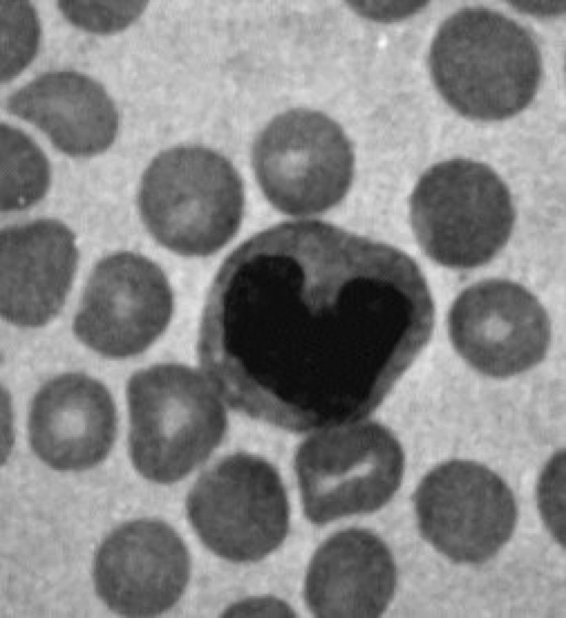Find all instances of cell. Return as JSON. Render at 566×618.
<instances>
[{
	"mask_svg": "<svg viewBox=\"0 0 566 618\" xmlns=\"http://www.w3.org/2000/svg\"><path fill=\"white\" fill-rule=\"evenodd\" d=\"M434 303L404 252L320 221L242 243L206 296L197 356L229 406L305 429L357 419L428 342Z\"/></svg>",
	"mask_w": 566,
	"mask_h": 618,
	"instance_id": "1",
	"label": "cell"
},
{
	"mask_svg": "<svg viewBox=\"0 0 566 618\" xmlns=\"http://www.w3.org/2000/svg\"><path fill=\"white\" fill-rule=\"evenodd\" d=\"M432 81L458 113L480 120L511 117L533 99L542 58L531 33L485 7H466L439 26L429 51Z\"/></svg>",
	"mask_w": 566,
	"mask_h": 618,
	"instance_id": "2",
	"label": "cell"
},
{
	"mask_svg": "<svg viewBox=\"0 0 566 618\" xmlns=\"http://www.w3.org/2000/svg\"><path fill=\"white\" fill-rule=\"evenodd\" d=\"M129 455L136 470L157 483H173L221 444L226 411L195 370L177 363L136 372L127 384Z\"/></svg>",
	"mask_w": 566,
	"mask_h": 618,
	"instance_id": "3",
	"label": "cell"
},
{
	"mask_svg": "<svg viewBox=\"0 0 566 618\" xmlns=\"http://www.w3.org/2000/svg\"><path fill=\"white\" fill-rule=\"evenodd\" d=\"M244 202L233 164L201 146L159 153L146 169L138 195L150 234L184 256H207L223 247L241 225Z\"/></svg>",
	"mask_w": 566,
	"mask_h": 618,
	"instance_id": "4",
	"label": "cell"
},
{
	"mask_svg": "<svg viewBox=\"0 0 566 618\" xmlns=\"http://www.w3.org/2000/svg\"><path fill=\"white\" fill-rule=\"evenodd\" d=\"M410 222L431 259L470 268L489 262L504 246L514 209L506 185L489 166L456 158L420 177L410 196Z\"/></svg>",
	"mask_w": 566,
	"mask_h": 618,
	"instance_id": "5",
	"label": "cell"
},
{
	"mask_svg": "<svg viewBox=\"0 0 566 618\" xmlns=\"http://www.w3.org/2000/svg\"><path fill=\"white\" fill-rule=\"evenodd\" d=\"M295 470L306 518L324 524L385 505L402 482L404 452L386 427L363 420L309 436Z\"/></svg>",
	"mask_w": 566,
	"mask_h": 618,
	"instance_id": "6",
	"label": "cell"
},
{
	"mask_svg": "<svg viewBox=\"0 0 566 618\" xmlns=\"http://www.w3.org/2000/svg\"><path fill=\"white\" fill-rule=\"evenodd\" d=\"M280 476L265 459L236 452L201 473L186 499L188 519L202 543L234 563L275 551L289 530Z\"/></svg>",
	"mask_w": 566,
	"mask_h": 618,
	"instance_id": "7",
	"label": "cell"
},
{
	"mask_svg": "<svg viewBox=\"0 0 566 618\" xmlns=\"http://www.w3.org/2000/svg\"><path fill=\"white\" fill-rule=\"evenodd\" d=\"M252 163L267 200L282 213L302 216L324 212L344 198L354 154L333 119L297 108L278 115L259 132Z\"/></svg>",
	"mask_w": 566,
	"mask_h": 618,
	"instance_id": "8",
	"label": "cell"
},
{
	"mask_svg": "<svg viewBox=\"0 0 566 618\" xmlns=\"http://www.w3.org/2000/svg\"><path fill=\"white\" fill-rule=\"evenodd\" d=\"M414 505L424 539L464 564L495 555L512 535L517 514L504 481L467 460L448 461L428 472L415 491Z\"/></svg>",
	"mask_w": 566,
	"mask_h": 618,
	"instance_id": "9",
	"label": "cell"
},
{
	"mask_svg": "<svg viewBox=\"0 0 566 618\" xmlns=\"http://www.w3.org/2000/svg\"><path fill=\"white\" fill-rule=\"evenodd\" d=\"M172 309L161 268L145 256L120 252L94 267L73 328L95 352L122 359L148 349L165 330Z\"/></svg>",
	"mask_w": 566,
	"mask_h": 618,
	"instance_id": "10",
	"label": "cell"
},
{
	"mask_svg": "<svg viewBox=\"0 0 566 618\" xmlns=\"http://www.w3.org/2000/svg\"><path fill=\"white\" fill-rule=\"evenodd\" d=\"M458 353L477 371L508 377L536 365L546 354L547 313L524 287L488 279L463 290L448 319Z\"/></svg>",
	"mask_w": 566,
	"mask_h": 618,
	"instance_id": "11",
	"label": "cell"
},
{
	"mask_svg": "<svg viewBox=\"0 0 566 618\" xmlns=\"http://www.w3.org/2000/svg\"><path fill=\"white\" fill-rule=\"evenodd\" d=\"M190 577L185 544L167 523L140 519L121 524L94 558L97 596L122 616H154L173 607Z\"/></svg>",
	"mask_w": 566,
	"mask_h": 618,
	"instance_id": "12",
	"label": "cell"
},
{
	"mask_svg": "<svg viewBox=\"0 0 566 618\" xmlns=\"http://www.w3.org/2000/svg\"><path fill=\"white\" fill-rule=\"evenodd\" d=\"M117 431L115 404L108 390L82 373L46 382L32 399L29 441L34 454L60 471H81L102 462Z\"/></svg>",
	"mask_w": 566,
	"mask_h": 618,
	"instance_id": "13",
	"label": "cell"
},
{
	"mask_svg": "<svg viewBox=\"0 0 566 618\" xmlns=\"http://www.w3.org/2000/svg\"><path fill=\"white\" fill-rule=\"evenodd\" d=\"M75 236L42 219L1 232V315L20 327H41L61 310L77 267Z\"/></svg>",
	"mask_w": 566,
	"mask_h": 618,
	"instance_id": "14",
	"label": "cell"
},
{
	"mask_svg": "<svg viewBox=\"0 0 566 618\" xmlns=\"http://www.w3.org/2000/svg\"><path fill=\"white\" fill-rule=\"evenodd\" d=\"M396 566L387 545L374 533L348 529L314 552L305 580V600L316 617L374 618L391 603Z\"/></svg>",
	"mask_w": 566,
	"mask_h": 618,
	"instance_id": "15",
	"label": "cell"
},
{
	"mask_svg": "<svg viewBox=\"0 0 566 618\" xmlns=\"http://www.w3.org/2000/svg\"><path fill=\"white\" fill-rule=\"evenodd\" d=\"M6 108L39 127L58 150L92 156L107 149L118 114L105 88L74 71L44 73L11 94Z\"/></svg>",
	"mask_w": 566,
	"mask_h": 618,
	"instance_id": "16",
	"label": "cell"
}]
</instances>
